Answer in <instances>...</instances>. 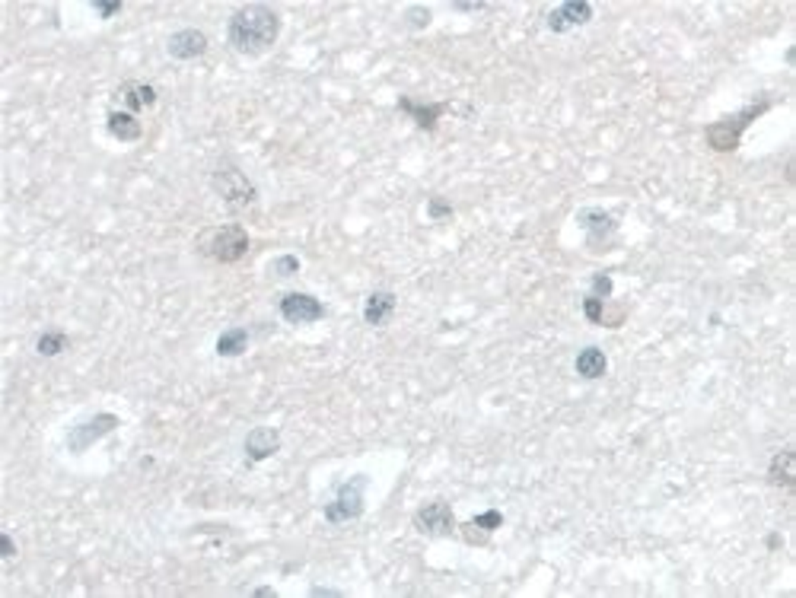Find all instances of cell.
<instances>
[{
  "label": "cell",
  "instance_id": "6da1fadb",
  "mask_svg": "<svg viewBox=\"0 0 796 598\" xmlns=\"http://www.w3.org/2000/svg\"><path fill=\"white\" fill-rule=\"evenodd\" d=\"M281 36V16L268 4H245L239 7L227 23V42L233 52L245 58H258L277 42Z\"/></svg>",
  "mask_w": 796,
  "mask_h": 598
},
{
  "label": "cell",
  "instance_id": "7a4b0ae2",
  "mask_svg": "<svg viewBox=\"0 0 796 598\" xmlns=\"http://www.w3.org/2000/svg\"><path fill=\"white\" fill-rule=\"evenodd\" d=\"M768 108H771V99H755L749 108H739V112L727 115V118H720V122H713L704 128V140L711 150L717 153H733L736 147L743 144V134L749 131V124L759 118V115H765Z\"/></svg>",
  "mask_w": 796,
  "mask_h": 598
},
{
  "label": "cell",
  "instance_id": "3957f363",
  "mask_svg": "<svg viewBox=\"0 0 796 598\" xmlns=\"http://www.w3.org/2000/svg\"><path fill=\"white\" fill-rule=\"evenodd\" d=\"M249 233L239 223H223V227L205 229L197 235V251L217 265H236L249 255Z\"/></svg>",
  "mask_w": 796,
  "mask_h": 598
},
{
  "label": "cell",
  "instance_id": "277c9868",
  "mask_svg": "<svg viewBox=\"0 0 796 598\" xmlns=\"http://www.w3.org/2000/svg\"><path fill=\"white\" fill-rule=\"evenodd\" d=\"M211 188L217 191V197H221L227 207H233V211H243V207H252L258 201L255 185L249 182V175L236 166V163H221V166L213 169Z\"/></svg>",
  "mask_w": 796,
  "mask_h": 598
},
{
  "label": "cell",
  "instance_id": "5b68a950",
  "mask_svg": "<svg viewBox=\"0 0 796 598\" xmlns=\"http://www.w3.org/2000/svg\"><path fill=\"white\" fill-rule=\"evenodd\" d=\"M364 497H366V474H354L350 481H344L334 493V500L326 506V522L344 525L354 522L364 515Z\"/></svg>",
  "mask_w": 796,
  "mask_h": 598
},
{
  "label": "cell",
  "instance_id": "8992f818",
  "mask_svg": "<svg viewBox=\"0 0 796 598\" xmlns=\"http://www.w3.org/2000/svg\"><path fill=\"white\" fill-rule=\"evenodd\" d=\"M118 427H122L118 414H96V417H90V420H84V424L70 427L68 436H64V446H68V452L84 455L86 449H92L102 436L115 433Z\"/></svg>",
  "mask_w": 796,
  "mask_h": 598
},
{
  "label": "cell",
  "instance_id": "52a82bcc",
  "mask_svg": "<svg viewBox=\"0 0 796 598\" xmlns=\"http://www.w3.org/2000/svg\"><path fill=\"white\" fill-rule=\"evenodd\" d=\"M277 312H281V318L290 322V325H316V322L326 318L328 309L312 293H284L281 303H277Z\"/></svg>",
  "mask_w": 796,
  "mask_h": 598
},
{
  "label": "cell",
  "instance_id": "ba28073f",
  "mask_svg": "<svg viewBox=\"0 0 796 598\" xmlns=\"http://www.w3.org/2000/svg\"><path fill=\"white\" fill-rule=\"evenodd\" d=\"M414 529L427 538L455 535V513L446 500H430L414 513Z\"/></svg>",
  "mask_w": 796,
  "mask_h": 598
},
{
  "label": "cell",
  "instance_id": "9c48e42d",
  "mask_svg": "<svg viewBox=\"0 0 796 598\" xmlns=\"http://www.w3.org/2000/svg\"><path fill=\"white\" fill-rule=\"evenodd\" d=\"M580 227H583L586 243H590L592 251H606L615 233H618V217H612L608 211H599V207H590V211L580 213Z\"/></svg>",
  "mask_w": 796,
  "mask_h": 598
},
{
  "label": "cell",
  "instance_id": "30bf717a",
  "mask_svg": "<svg viewBox=\"0 0 796 598\" xmlns=\"http://www.w3.org/2000/svg\"><path fill=\"white\" fill-rule=\"evenodd\" d=\"M166 52L173 61H195L207 52V36L201 29H179L166 38Z\"/></svg>",
  "mask_w": 796,
  "mask_h": 598
},
{
  "label": "cell",
  "instance_id": "8fae6325",
  "mask_svg": "<svg viewBox=\"0 0 796 598\" xmlns=\"http://www.w3.org/2000/svg\"><path fill=\"white\" fill-rule=\"evenodd\" d=\"M243 449H245V458H249L252 465L265 462V458H271L274 452H281V430H277V427H255V430L245 436Z\"/></svg>",
  "mask_w": 796,
  "mask_h": 598
},
{
  "label": "cell",
  "instance_id": "7c38bea8",
  "mask_svg": "<svg viewBox=\"0 0 796 598\" xmlns=\"http://www.w3.org/2000/svg\"><path fill=\"white\" fill-rule=\"evenodd\" d=\"M548 20V29L551 32H570L576 29V26H583L592 20V7L590 4H580V0H574V4H561V7H554L551 13L545 16Z\"/></svg>",
  "mask_w": 796,
  "mask_h": 598
},
{
  "label": "cell",
  "instance_id": "4fadbf2b",
  "mask_svg": "<svg viewBox=\"0 0 796 598\" xmlns=\"http://www.w3.org/2000/svg\"><path fill=\"white\" fill-rule=\"evenodd\" d=\"M398 112L411 115L417 128L430 134V131H437V122H440V118H443L446 106H440V102H414V99L402 96V99H398Z\"/></svg>",
  "mask_w": 796,
  "mask_h": 598
},
{
  "label": "cell",
  "instance_id": "5bb4252c",
  "mask_svg": "<svg viewBox=\"0 0 796 598\" xmlns=\"http://www.w3.org/2000/svg\"><path fill=\"white\" fill-rule=\"evenodd\" d=\"M395 303H398L395 293H389V290H373L364 299V322L373 328H382L395 315Z\"/></svg>",
  "mask_w": 796,
  "mask_h": 598
},
{
  "label": "cell",
  "instance_id": "9a60e30c",
  "mask_svg": "<svg viewBox=\"0 0 796 598\" xmlns=\"http://www.w3.org/2000/svg\"><path fill=\"white\" fill-rule=\"evenodd\" d=\"M768 484L781 487V490H793L796 487V455L793 449H781L768 465Z\"/></svg>",
  "mask_w": 796,
  "mask_h": 598
},
{
  "label": "cell",
  "instance_id": "2e32d148",
  "mask_svg": "<svg viewBox=\"0 0 796 598\" xmlns=\"http://www.w3.org/2000/svg\"><path fill=\"white\" fill-rule=\"evenodd\" d=\"M106 131L118 140V144H134V140H141V134H144V128H141V122H137V115L125 112V108H112V112L106 115Z\"/></svg>",
  "mask_w": 796,
  "mask_h": 598
},
{
  "label": "cell",
  "instance_id": "e0dca14e",
  "mask_svg": "<svg viewBox=\"0 0 796 598\" xmlns=\"http://www.w3.org/2000/svg\"><path fill=\"white\" fill-rule=\"evenodd\" d=\"M118 99L125 102V112L137 115V112H144V108H153L157 106V90H153L150 84H125L122 90H118Z\"/></svg>",
  "mask_w": 796,
  "mask_h": 598
},
{
  "label": "cell",
  "instance_id": "ac0fdd59",
  "mask_svg": "<svg viewBox=\"0 0 796 598\" xmlns=\"http://www.w3.org/2000/svg\"><path fill=\"white\" fill-rule=\"evenodd\" d=\"M501 525H503V513H501V509H487V513L475 515L471 522L462 525V535L469 538V541H475V545H485L487 535H491V531H497Z\"/></svg>",
  "mask_w": 796,
  "mask_h": 598
},
{
  "label": "cell",
  "instance_id": "d6986e66",
  "mask_svg": "<svg viewBox=\"0 0 796 598\" xmlns=\"http://www.w3.org/2000/svg\"><path fill=\"white\" fill-rule=\"evenodd\" d=\"M574 370H576V376H583V379H602V376H606V370H608V356H606V350H599V347H583V350H580V354H576Z\"/></svg>",
  "mask_w": 796,
  "mask_h": 598
},
{
  "label": "cell",
  "instance_id": "ffe728a7",
  "mask_svg": "<svg viewBox=\"0 0 796 598\" xmlns=\"http://www.w3.org/2000/svg\"><path fill=\"white\" fill-rule=\"evenodd\" d=\"M249 341H252L249 328H227V331H221V338H217V354L243 356L245 350H249Z\"/></svg>",
  "mask_w": 796,
  "mask_h": 598
},
{
  "label": "cell",
  "instance_id": "44dd1931",
  "mask_svg": "<svg viewBox=\"0 0 796 598\" xmlns=\"http://www.w3.org/2000/svg\"><path fill=\"white\" fill-rule=\"evenodd\" d=\"M68 347H70V338L64 331H58V328H48V331H42L36 338L38 356H58V354H64Z\"/></svg>",
  "mask_w": 796,
  "mask_h": 598
},
{
  "label": "cell",
  "instance_id": "7402d4cb",
  "mask_svg": "<svg viewBox=\"0 0 796 598\" xmlns=\"http://www.w3.org/2000/svg\"><path fill=\"white\" fill-rule=\"evenodd\" d=\"M583 315L590 318L592 325H602L606 328V299H599V296H586L583 299Z\"/></svg>",
  "mask_w": 796,
  "mask_h": 598
},
{
  "label": "cell",
  "instance_id": "603a6c76",
  "mask_svg": "<svg viewBox=\"0 0 796 598\" xmlns=\"http://www.w3.org/2000/svg\"><path fill=\"white\" fill-rule=\"evenodd\" d=\"M427 217L430 220H453V204H449L446 197H430L427 201Z\"/></svg>",
  "mask_w": 796,
  "mask_h": 598
},
{
  "label": "cell",
  "instance_id": "cb8c5ba5",
  "mask_svg": "<svg viewBox=\"0 0 796 598\" xmlns=\"http://www.w3.org/2000/svg\"><path fill=\"white\" fill-rule=\"evenodd\" d=\"M271 271H274V274H281V277H290V274L300 271V258H293V255L274 258V261H271Z\"/></svg>",
  "mask_w": 796,
  "mask_h": 598
},
{
  "label": "cell",
  "instance_id": "d4e9b609",
  "mask_svg": "<svg viewBox=\"0 0 796 598\" xmlns=\"http://www.w3.org/2000/svg\"><path fill=\"white\" fill-rule=\"evenodd\" d=\"M90 7L96 10V13L102 16V20H112L115 13H122L125 4H122V0H92Z\"/></svg>",
  "mask_w": 796,
  "mask_h": 598
},
{
  "label": "cell",
  "instance_id": "484cf974",
  "mask_svg": "<svg viewBox=\"0 0 796 598\" xmlns=\"http://www.w3.org/2000/svg\"><path fill=\"white\" fill-rule=\"evenodd\" d=\"M592 296H599V299L612 296V277H608V274H596V277H592Z\"/></svg>",
  "mask_w": 796,
  "mask_h": 598
},
{
  "label": "cell",
  "instance_id": "4316f807",
  "mask_svg": "<svg viewBox=\"0 0 796 598\" xmlns=\"http://www.w3.org/2000/svg\"><path fill=\"white\" fill-rule=\"evenodd\" d=\"M405 16H408V23L414 26V29H424V26L430 23V10L427 7H411Z\"/></svg>",
  "mask_w": 796,
  "mask_h": 598
},
{
  "label": "cell",
  "instance_id": "83f0119b",
  "mask_svg": "<svg viewBox=\"0 0 796 598\" xmlns=\"http://www.w3.org/2000/svg\"><path fill=\"white\" fill-rule=\"evenodd\" d=\"M0 551H4V561H13V557H16V541L7 535V531L0 535Z\"/></svg>",
  "mask_w": 796,
  "mask_h": 598
},
{
  "label": "cell",
  "instance_id": "f1b7e54d",
  "mask_svg": "<svg viewBox=\"0 0 796 598\" xmlns=\"http://www.w3.org/2000/svg\"><path fill=\"white\" fill-rule=\"evenodd\" d=\"M310 595H322V598H342V592L338 589H322V586H312Z\"/></svg>",
  "mask_w": 796,
  "mask_h": 598
},
{
  "label": "cell",
  "instance_id": "f546056e",
  "mask_svg": "<svg viewBox=\"0 0 796 598\" xmlns=\"http://www.w3.org/2000/svg\"><path fill=\"white\" fill-rule=\"evenodd\" d=\"M453 10H462V13H471V10H485V4H453Z\"/></svg>",
  "mask_w": 796,
  "mask_h": 598
},
{
  "label": "cell",
  "instance_id": "4dcf8cb0",
  "mask_svg": "<svg viewBox=\"0 0 796 598\" xmlns=\"http://www.w3.org/2000/svg\"><path fill=\"white\" fill-rule=\"evenodd\" d=\"M252 595H258V598H271V595H274V589H268V586H261V589H255V592H252Z\"/></svg>",
  "mask_w": 796,
  "mask_h": 598
}]
</instances>
